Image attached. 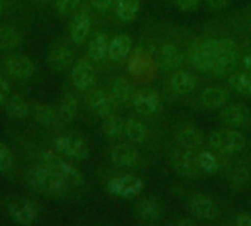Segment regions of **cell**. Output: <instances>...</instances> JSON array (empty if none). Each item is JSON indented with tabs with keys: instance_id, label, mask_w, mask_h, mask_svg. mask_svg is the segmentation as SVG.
<instances>
[{
	"instance_id": "obj_1",
	"label": "cell",
	"mask_w": 251,
	"mask_h": 226,
	"mask_svg": "<svg viewBox=\"0 0 251 226\" xmlns=\"http://www.w3.org/2000/svg\"><path fill=\"white\" fill-rule=\"evenodd\" d=\"M26 181L31 190L43 196L63 197L69 191V184L44 163L32 166L28 171Z\"/></svg>"
},
{
	"instance_id": "obj_2",
	"label": "cell",
	"mask_w": 251,
	"mask_h": 226,
	"mask_svg": "<svg viewBox=\"0 0 251 226\" xmlns=\"http://www.w3.org/2000/svg\"><path fill=\"white\" fill-rule=\"evenodd\" d=\"M218 56V38H193L188 43L187 57L190 65L200 72H212Z\"/></svg>"
},
{
	"instance_id": "obj_3",
	"label": "cell",
	"mask_w": 251,
	"mask_h": 226,
	"mask_svg": "<svg viewBox=\"0 0 251 226\" xmlns=\"http://www.w3.org/2000/svg\"><path fill=\"white\" fill-rule=\"evenodd\" d=\"M238 65V46L234 40L221 37L218 38V56L215 59L212 75L218 78H224L235 72Z\"/></svg>"
},
{
	"instance_id": "obj_4",
	"label": "cell",
	"mask_w": 251,
	"mask_h": 226,
	"mask_svg": "<svg viewBox=\"0 0 251 226\" xmlns=\"http://www.w3.org/2000/svg\"><path fill=\"white\" fill-rule=\"evenodd\" d=\"M40 160H41V163H44L50 169H53L59 176H62L69 185L81 187L84 184L82 174L75 166H72L69 162H66L63 159V156H60L59 153L51 151V150H44L40 154Z\"/></svg>"
},
{
	"instance_id": "obj_5",
	"label": "cell",
	"mask_w": 251,
	"mask_h": 226,
	"mask_svg": "<svg viewBox=\"0 0 251 226\" xmlns=\"http://www.w3.org/2000/svg\"><path fill=\"white\" fill-rule=\"evenodd\" d=\"M209 144L218 153L231 154V153H237V151L243 150L247 144V140L240 131L222 129V131H218L210 135Z\"/></svg>"
},
{
	"instance_id": "obj_6",
	"label": "cell",
	"mask_w": 251,
	"mask_h": 226,
	"mask_svg": "<svg viewBox=\"0 0 251 226\" xmlns=\"http://www.w3.org/2000/svg\"><path fill=\"white\" fill-rule=\"evenodd\" d=\"M53 149L60 156L74 160H85L90 154L87 143L74 135H57L53 140Z\"/></svg>"
},
{
	"instance_id": "obj_7",
	"label": "cell",
	"mask_w": 251,
	"mask_h": 226,
	"mask_svg": "<svg viewBox=\"0 0 251 226\" xmlns=\"http://www.w3.org/2000/svg\"><path fill=\"white\" fill-rule=\"evenodd\" d=\"M7 207L10 218L19 225H31L38 216V209L35 203L28 197H15L9 201Z\"/></svg>"
},
{
	"instance_id": "obj_8",
	"label": "cell",
	"mask_w": 251,
	"mask_h": 226,
	"mask_svg": "<svg viewBox=\"0 0 251 226\" xmlns=\"http://www.w3.org/2000/svg\"><path fill=\"white\" fill-rule=\"evenodd\" d=\"M144 190V182L134 175H121L107 182V191L112 196L131 199L138 196Z\"/></svg>"
},
{
	"instance_id": "obj_9",
	"label": "cell",
	"mask_w": 251,
	"mask_h": 226,
	"mask_svg": "<svg viewBox=\"0 0 251 226\" xmlns=\"http://www.w3.org/2000/svg\"><path fill=\"white\" fill-rule=\"evenodd\" d=\"M132 106L140 115L151 116L162 109V99L157 91L151 88H141L134 93Z\"/></svg>"
},
{
	"instance_id": "obj_10",
	"label": "cell",
	"mask_w": 251,
	"mask_h": 226,
	"mask_svg": "<svg viewBox=\"0 0 251 226\" xmlns=\"http://www.w3.org/2000/svg\"><path fill=\"white\" fill-rule=\"evenodd\" d=\"M71 81L75 85L76 90L79 91H85L88 88H91L96 82V69L91 63L90 59L84 57L79 59L72 71H71Z\"/></svg>"
},
{
	"instance_id": "obj_11",
	"label": "cell",
	"mask_w": 251,
	"mask_h": 226,
	"mask_svg": "<svg viewBox=\"0 0 251 226\" xmlns=\"http://www.w3.org/2000/svg\"><path fill=\"white\" fill-rule=\"evenodd\" d=\"M6 71L10 76L18 79H28L35 74L34 62L25 54H10L4 60Z\"/></svg>"
},
{
	"instance_id": "obj_12",
	"label": "cell",
	"mask_w": 251,
	"mask_h": 226,
	"mask_svg": "<svg viewBox=\"0 0 251 226\" xmlns=\"http://www.w3.org/2000/svg\"><path fill=\"white\" fill-rule=\"evenodd\" d=\"M172 166L175 168V171L182 175V176H197L200 172V166H199V159L197 156L193 153V150H181L176 151L172 157Z\"/></svg>"
},
{
	"instance_id": "obj_13",
	"label": "cell",
	"mask_w": 251,
	"mask_h": 226,
	"mask_svg": "<svg viewBox=\"0 0 251 226\" xmlns=\"http://www.w3.org/2000/svg\"><path fill=\"white\" fill-rule=\"evenodd\" d=\"M184 53L181 49L172 43H165L157 51V62L165 71H175L184 65Z\"/></svg>"
},
{
	"instance_id": "obj_14",
	"label": "cell",
	"mask_w": 251,
	"mask_h": 226,
	"mask_svg": "<svg viewBox=\"0 0 251 226\" xmlns=\"http://www.w3.org/2000/svg\"><path fill=\"white\" fill-rule=\"evenodd\" d=\"M188 209L199 219L210 221L218 216L216 203L204 194H194L188 200Z\"/></svg>"
},
{
	"instance_id": "obj_15",
	"label": "cell",
	"mask_w": 251,
	"mask_h": 226,
	"mask_svg": "<svg viewBox=\"0 0 251 226\" xmlns=\"http://www.w3.org/2000/svg\"><path fill=\"white\" fill-rule=\"evenodd\" d=\"M110 160L118 168H132L138 163V150L131 144H116L110 149Z\"/></svg>"
},
{
	"instance_id": "obj_16",
	"label": "cell",
	"mask_w": 251,
	"mask_h": 226,
	"mask_svg": "<svg viewBox=\"0 0 251 226\" xmlns=\"http://www.w3.org/2000/svg\"><path fill=\"white\" fill-rule=\"evenodd\" d=\"M91 26H93V21L88 12L82 10V12L75 13L69 25V34H71L72 41L75 44H82L90 37Z\"/></svg>"
},
{
	"instance_id": "obj_17",
	"label": "cell",
	"mask_w": 251,
	"mask_h": 226,
	"mask_svg": "<svg viewBox=\"0 0 251 226\" xmlns=\"http://www.w3.org/2000/svg\"><path fill=\"white\" fill-rule=\"evenodd\" d=\"M88 104H90L91 112L103 119L106 116L112 115L113 109H115V100H113L110 91H106V90H94L90 94Z\"/></svg>"
},
{
	"instance_id": "obj_18",
	"label": "cell",
	"mask_w": 251,
	"mask_h": 226,
	"mask_svg": "<svg viewBox=\"0 0 251 226\" xmlns=\"http://www.w3.org/2000/svg\"><path fill=\"white\" fill-rule=\"evenodd\" d=\"M132 49V40L128 34H118L115 35L110 41H109V49H107V57L115 62L119 63L122 60H125L129 54Z\"/></svg>"
},
{
	"instance_id": "obj_19",
	"label": "cell",
	"mask_w": 251,
	"mask_h": 226,
	"mask_svg": "<svg viewBox=\"0 0 251 226\" xmlns=\"http://www.w3.org/2000/svg\"><path fill=\"white\" fill-rule=\"evenodd\" d=\"M162 216L160 201L154 197L143 199L137 206V218L143 224H156Z\"/></svg>"
},
{
	"instance_id": "obj_20",
	"label": "cell",
	"mask_w": 251,
	"mask_h": 226,
	"mask_svg": "<svg viewBox=\"0 0 251 226\" xmlns=\"http://www.w3.org/2000/svg\"><path fill=\"white\" fill-rule=\"evenodd\" d=\"M221 118L226 125L240 128V126H244L250 122L251 113L249 107H246L244 104H232V106H228L222 110Z\"/></svg>"
},
{
	"instance_id": "obj_21",
	"label": "cell",
	"mask_w": 251,
	"mask_h": 226,
	"mask_svg": "<svg viewBox=\"0 0 251 226\" xmlns=\"http://www.w3.org/2000/svg\"><path fill=\"white\" fill-rule=\"evenodd\" d=\"M229 100V93L228 90H225L224 87H219V85H212V87H207L201 96H200V101L204 107L213 110V109H219V107H224Z\"/></svg>"
},
{
	"instance_id": "obj_22",
	"label": "cell",
	"mask_w": 251,
	"mask_h": 226,
	"mask_svg": "<svg viewBox=\"0 0 251 226\" xmlns=\"http://www.w3.org/2000/svg\"><path fill=\"white\" fill-rule=\"evenodd\" d=\"M169 87L176 94H190L197 87V78L187 71H176L169 78Z\"/></svg>"
},
{
	"instance_id": "obj_23",
	"label": "cell",
	"mask_w": 251,
	"mask_h": 226,
	"mask_svg": "<svg viewBox=\"0 0 251 226\" xmlns=\"http://www.w3.org/2000/svg\"><path fill=\"white\" fill-rule=\"evenodd\" d=\"M31 110H32L35 121L40 125H43L46 128H54L59 125V121H60L59 112H56L51 106H49L46 103L35 101L31 104Z\"/></svg>"
},
{
	"instance_id": "obj_24",
	"label": "cell",
	"mask_w": 251,
	"mask_h": 226,
	"mask_svg": "<svg viewBox=\"0 0 251 226\" xmlns=\"http://www.w3.org/2000/svg\"><path fill=\"white\" fill-rule=\"evenodd\" d=\"M110 94L118 104H129L132 103L134 97V88L131 82L125 78H115L110 82Z\"/></svg>"
},
{
	"instance_id": "obj_25",
	"label": "cell",
	"mask_w": 251,
	"mask_h": 226,
	"mask_svg": "<svg viewBox=\"0 0 251 226\" xmlns=\"http://www.w3.org/2000/svg\"><path fill=\"white\" fill-rule=\"evenodd\" d=\"M109 37L106 32H96L88 43V54L90 59L94 62H103L107 57V49H109Z\"/></svg>"
},
{
	"instance_id": "obj_26",
	"label": "cell",
	"mask_w": 251,
	"mask_h": 226,
	"mask_svg": "<svg viewBox=\"0 0 251 226\" xmlns=\"http://www.w3.org/2000/svg\"><path fill=\"white\" fill-rule=\"evenodd\" d=\"M3 107L4 112L15 119H25L31 110V106L25 101V99L21 94H9Z\"/></svg>"
},
{
	"instance_id": "obj_27",
	"label": "cell",
	"mask_w": 251,
	"mask_h": 226,
	"mask_svg": "<svg viewBox=\"0 0 251 226\" xmlns=\"http://www.w3.org/2000/svg\"><path fill=\"white\" fill-rule=\"evenodd\" d=\"M72 50L68 46H56L49 54V63L54 71H65L72 63Z\"/></svg>"
},
{
	"instance_id": "obj_28",
	"label": "cell",
	"mask_w": 251,
	"mask_h": 226,
	"mask_svg": "<svg viewBox=\"0 0 251 226\" xmlns=\"http://www.w3.org/2000/svg\"><path fill=\"white\" fill-rule=\"evenodd\" d=\"M141 0H115V15L121 22H132L140 12Z\"/></svg>"
},
{
	"instance_id": "obj_29",
	"label": "cell",
	"mask_w": 251,
	"mask_h": 226,
	"mask_svg": "<svg viewBox=\"0 0 251 226\" xmlns=\"http://www.w3.org/2000/svg\"><path fill=\"white\" fill-rule=\"evenodd\" d=\"M78 113V97L74 93H66L59 104V116L60 121L69 124L75 119Z\"/></svg>"
},
{
	"instance_id": "obj_30",
	"label": "cell",
	"mask_w": 251,
	"mask_h": 226,
	"mask_svg": "<svg viewBox=\"0 0 251 226\" xmlns=\"http://www.w3.org/2000/svg\"><path fill=\"white\" fill-rule=\"evenodd\" d=\"M228 85L238 94L251 96V72H232L228 78Z\"/></svg>"
},
{
	"instance_id": "obj_31",
	"label": "cell",
	"mask_w": 251,
	"mask_h": 226,
	"mask_svg": "<svg viewBox=\"0 0 251 226\" xmlns=\"http://www.w3.org/2000/svg\"><path fill=\"white\" fill-rule=\"evenodd\" d=\"M101 128L104 135L109 138H121L122 135H125V121L113 113L104 118Z\"/></svg>"
},
{
	"instance_id": "obj_32",
	"label": "cell",
	"mask_w": 251,
	"mask_h": 226,
	"mask_svg": "<svg viewBox=\"0 0 251 226\" xmlns=\"http://www.w3.org/2000/svg\"><path fill=\"white\" fill-rule=\"evenodd\" d=\"M125 135L131 143L141 144L147 138V129L140 121L129 118L125 121Z\"/></svg>"
},
{
	"instance_id": "obj_33",
	"label": "cell",
	"mask_w": 251,
	"mask_h": 226,
	"mask_svg": "<svg viewBox=\"0 0 251 226\" xmlns=\"http://www.w3.org/2000/svg\"><path fill=\"white\" fill-rule=\"evenodd\" d=\"M178 143L188 150H194L201 144V134L194 126H185L178 132Z\"/></svg>"
},
{
	"instance_id": "obj_34",
	"label": "cell",
	"mask_w": 251,
	"mask_h": 226,
	"mask_svg": "<svg viewBox=\"0 0 251 226\" xmlns=\"http://www.w3.org/2000/svg\"><path fill=\"white\" fill-rule=\"evenodd\" d=\"M21 44V34L10 25L0 26V50H10Z\"/></svg>"
},
{
	"instance_id": "obj_35",
	"label": "cell",
	"mask_w": 251,
	"mask_h": 226,
	"mask_svg": "<svg viewBox=\"0 0 251 226\" xmlns=\"http://www.w3.org/2000/svg\"><path fill=\"white\" fill-rule=\"evenodd\" d=\"M200 171L206 174H215L219 169V160L212 151H201L197 154Z\"/></svg>"
},
{
	"instance_id": "obj_36",
	"label": "cell",
	"mask_w": 251,
	"mask_h": 226,
	"mask_svg": "<svg viewBox=\"0 0 251 226\" xmlns=\"http://www.w3.org/2000/svg\"><path fill=\"white\" fill-rule=\"evenodd\" d=\"M13 166V154L10 149L0 141V172L10 171Z\"/></svg>"
},
{
	"instance_id": "obj_37",
	"label": "cell",
	"mask_w": 251,
	"mask_h": 226,
	"mask_svg": "<svg viewBox=\"0 0 251 226\" xmlns=\"http://www.w3.org/2000/svg\"><path fill=\"white\" fill-rule=\"evenodd\" d=\"M53 1H54V9L60 15H68L78 7L81 0H53Z\"/></svg>"
},
{
	"instance_id": "obj_38",
	"label": "cell",
	"mask_w": 251,
	"mask_h": 226,
	"mask_svg": "<svg viewBox=\"0 0 251 226\" xmlns=\"http://www.w3.org/2000/svg\"><path fill=\"white\" fill-rule=\"evenodd\" d=\"M175 1L182 12H194L201 3V0H175Z\"/></svg>"
},
{
	"instance_id": "obj_39",
	"label": "cell",
	"mask_w": 251,
	"mask_h": 226,
	"mask_svg": "<svg viewBox=\"0 0 251 226\" xmlns=\"http://www.w3.org/2000/svg\"><path fill=\"white\" fill-rule=\"evenodd\" d=\"M249 179H250V174H249V171L244 169V168H238V169L235 171V174L232 175V181H234L237 185H240V187L244 185V184H247Z\"/></svg>"
},
{
	"instance_id": "obj_40",
	"label": "cell",
	"mask_w": 251,
	"mask_h": 226,
	"mask_svg": "<svg viewBox=\"0 0 251 226\" xmlns=\"http://www.w3.org/2000/svg\"><path fill=\"white\" fill-rule=\"evenodd\" d=\"M91 6L94 7V10L106 13L107 10H110L112 6H115V0H91Z\"/></svg>"
},
{
	"instance_id": "obj_41",
	"label": "cell",
	"mask_w": 251,
	"mask_h": 226,
	"mask_svg": "<svg viewBox=\"0 0 251 226\" xmlns=\"http://www.w3.org/2000/svg\"><path fill=\"white\" fill-rule=\"evenodd\" d=\"M7 97H9V84L7 81L0 78V104H4Z\"/></svg>"
},
{
	"instance_id": "obj_42",
	"label": "cell",
	"mask_w": 251,
	"mask_h": 226,
	"mask_svg": "<svg viewBox=\"0 0 251 226\" xmlns=\"http://www.w3.org/2000/svg\"><path fill=\"white\" fill-rule=\"evenodd\" d=\"M206 1L212 9H224L231 3V0H206Z\"/></svg>"
},
{
	"instance_id": "obj_43",
	"label": "cell",
	"mask_w": 251,
	"mask_h": 226,
	"mask_svg": "<svg viewBox=\"0 0 251 226\" xmlns=\"http://www.w3.org/2000/svg\"><path fill=\"white\" fill-rule=\"evenodd\" d=\"M235 225L240 226H251V216L247 213H241L235 219Z\"/></svg>"
},
{
	"instance_id": "obj_44",
	"label": "cell",
	"mask_w": 251,
	"mask_h": 226,
	"mask_svg": "<svg viewBox=\"0 0 251 226\" xmlns=\"http://www.w3.org/2000/svg\"><path fill=\"white\" fill-rule=\"evenodd\" d=\"M243 62H244V66H246V69L251 72V53H249V54L244 57V60H243Z\"/></svg>"
},
{
	"instance_id": "obj_45",
	"label": "cell",
	"mask_w": 251,
	"mask_h": 226,
	"mask_svg": "<svg viewBox=\"0 0 251 226\" xmlns=\"http://www.w3.org/2000/svg\"><path fill=\"white\" fill-rule=\"evenodd\" d=\"M178 225H190V226H193V225H196V222L193 221V219H181V221H178L176 222Z\"/></svg>"
},
{
	"instance_id": "obj_46",
	"label": "cell",
	"mask_w": 251,
	"mask_h": 226,
	"mask_svg": "<svg viewBox=\"0 0 251 226\" xmlns=\"http://www.w3.org/2000/svg\"><path fill=\"white\" fill-rule=\"evenodd\" d=\"M6 7V0H0V12Z\"/></svg>"
},
{
	"instance_id": "obj_47",
	"label": "cell",
	"mask_w": 251,
	"mask_h": 226,
	"mask_svg": "<svg viewBox=\"0 0 251 226\" xmlns=\"http://www.w3.org/2000/svg\"><path fill=\"white\" fill-rule=\"evenodd\" d=\"M37 1H50V0H37Z\"/></svg>"
}]
</instances>
